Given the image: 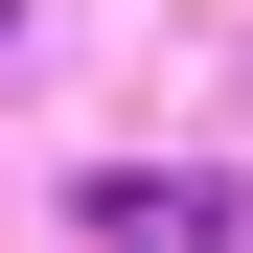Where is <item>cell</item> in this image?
<instances>
[{
  "label": "cell",
  "instance_id": "1",
  "mask_svg": "<svg viewBox=\"0 0 253 253\" xmlns=\"http://www.w3.org/2000/svg\"><path fill=\"white\" fill-rule=\"evenodd\" d=\"M92 230H115V253H253V207H207V184H115Z\"/></svg>",
  "mask_w": 253,
  "mask_h": 253
}]
</instances>
